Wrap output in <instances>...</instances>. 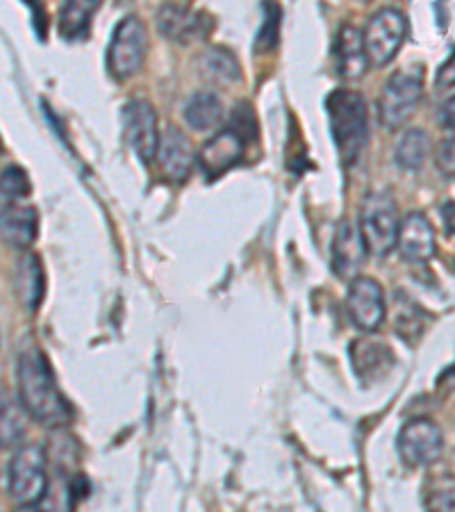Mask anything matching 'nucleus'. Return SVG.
<instances>
[{
	"label": "nucleus",
	"instance_id": "obj_1",
	"mask_svg": "<svg viewBox=\"0 0 455 512\" xmlns=\"http://www.w3.org/2000/svg\"><path fill=\"white\" fill-rule=\"evenodd\" d=\"M16 376H19L21 406L28 410L32 419L51 428L69 424L73 415L69 401L64 399L60 387H57L53 369L37 346L19 355Z\"/></svg>",
	"mask_w": 455,
	"mask_h": 512
},
{
	"label": "nucleus",
	"instance_id": "obj_2",
	"mask_svg": "<svg viewBox=\"0 0 455 512\" xmlns=\"http://www.w3.org/2000/svg\"><path fill=\"white\" fill-rule=\"evenodd\" d=\"M330 130L337 144L339 160L344 167H353L369 139V114L362 94L353 89H335L326 101Z\"/></svg>",
	"mask_w": 455,
	"mask_h": 512
},
{
	"label": "nucleus",
	"instance_id": "obj_3",
	"mask_svg": "<svg viewBox=\"0 0 455 512\" xmlns=\"http://www.w3.org/2000/svg\"><path fill=\"white\" fill-rule=\"evenodd\" d=\"M399 212H396L394 198L387 192L369 194L362 203L360 212V235L364 249L376 258H385L396 249V239H399Z\"/></svg>",
	"mask_w": 455,
	"mask_h": 512
},
{
	"label": "nucleus",
	"instance_id": "obj_4",
	"mask_svg": "<svg viewBox=\"0 0 455 512\" xmlns=\"http://www.w3.org/2000/svg\"><path fill=\"white\" fill-rule=\"evenodd\" d=\"M148 53V30L139 16H126L114 30L107 48V69L117 80H128L142 71Z\"/></svg>",
	"mask_w": 455,
	"mask_h": 512
},
{
	"label": "nucleus",
	"instance_id": "obj_5",
	"mask_svg": "<svg viewBox=\"0 0 455 512\" xmlns=\"http://www.w3.org/2000/svg\"><path fill=\"white\" fill-rule=\"evenodd\" d=\"M7 485L12 499L19 506H37L48 492L46 453L35 444H28L14 453L7 467Z\"/></svg>",
	"mask_w": 455,
	"mask_h": 512
},
{
	"label": "nucleus",
	"instance_id": "obj_6",
	"mask_svg": "<svg viewBox=\"0 0 455 512\" xmlns=\"http://www.w3.org/2000/svg\"><path fill=\"white\" fill-rule=\"evenodd\" d=\"M424 94V76L419 69H401L387 80L378 103V117L385 128L396 130L408 121L419 107Z\"/></svg>",
	"mask_w": 455,
	"mask_h": 512
},
{
	"label": "nucleus",
	"instance_id": "obj_7",
	"mask_svg": "<svg viewBox=\"0 0 455 512\" xmlns=\"http://www.w3.org/2000/svg\"><path fill=\"white\" fill-rule=\"evenodd\" d=\"M405 35H408V19L396 7H383L367 21L362 30L364 51H367L369 64L385 66L390 64L396 53L401 51Z\"/></svg>",
	"mask_w": 455,
	"mask_h": 512
},
{
	"label": "nucleus",
	"instance_id": "obj_8",
	"mask_svg": "<svg viewBox=\"0 0 455 512\" xmlns=\"http://www.w3.org/2000/svg\"><path fill=\"white\" fill-rule=\"evenodd\" d=\"M396 447L405 465L410 467H428L437 462L444 449L442 428L430 419H412L401 428L396 437Z\"/></svg>",
	"mask_w": 455,
	"mask_h": 512
},
{
	"label": "nucleus",
	"instance_id": "obj_9",
	"mask_svg": "<svg viewBox=\"0 0 455 512\" xmlns=\"http://www.w3.org/2000/svg\"><path fill=\"white\" fill-rule=\"evenodd\" d=\"M123 132L144 164H151L160 146V132H157V112L144 98H132L123 107Z\"/></svg>",
	"mask_w": 455,
	"mask_h": 512
},
{
	"label": "nucleus",
	"instance_id": "obj_10",
	"mask_svg": "<svg viewBox=\"0 0 455 512\" xmlns=\"http://www.w3.org/2000/svg\"><path fill=\"white\" fill-rule=\"evenodd\" d=\"M346 310L353 319V324L364 333H376L383 326L387 315L385 292L378 280L358 276L351 280L349 296H346Z\"/></svg>",
	"mask_w": 455,
	"mask_h": 512
},
{
	"label": "nucleus",
	"instance_id": "obj_11",
	"mask_svg": "<svg viewBox=\"0 0 455 512\" xmlns=\"http://www.w3.org/2000/svg\"><path fill=\"white\" fill-rule=\"evenodd\" d=\"M157 28L169 41L176 44H189L192 39H201L212 28V19L208 14L196 12L189 5L167 3L157 12Z\"/></svg>",
	"mask_w": 455,
	"mask_h": 512
},
{
	"label": "nucleus",
	"instance_id": "obj_12",
	"mask_svg": "<svg viewBox=\"0 0 455 512\" xmlns=\"http://www.w3.org/2000/svg\"><path fill=\"white\" fill-rule=\"evenodd\" d=\"M244 158V137L239 135L235 128H226L208 139L198 151L196 160L198 167L203 169L205 178H219L228 169H233L235 164Z\"/></svg>",
	"mask_w": 455,
	"mask_h": 512
},
{
	"label": "nucleus",
	"instance_id": "obj_13",
	"mask_svg": "<svg viewBox=\"0 0 455 512\" xmlns=\"http://www.w3.org/2000/svg\"><path fill=\"white\" fill-rule=\"evenodd\" d=\"M157 160H160L162 171L167 173L173 183H182V180H187L189 173H192L196 153L185 132L176 126H169L160 135Z\"/></svg>",
	"mask_w": 455,
	"mask_h": 512
},
{
	"label": "nucleus",
	"instance_id": "obj_14",
	"mask_svg": "<svg viewBox=\"0 0 455 512\" xmlns=\"http://www.w3.org/2000/svg\"><path fill=\"white\" fill-rule=\"evenodd\" d=\"M364 249L360 228L355 221L344 219L339 221L335 230V242H333V271L342 280H355L358 271L364 264Z\"/></svg>",
	"mask_w": 455,
	"mask_h": 512
},
{
	"label": "nucleus",
	"instance_id": "obj_15",
	"mask_svg": "<svg viewBox=\"0 0 455 512\" xmlns=\"http://www.w3.org/2000/svg\"><path fill=\"white\" fill-rule=\"evenodd\" d=\"M401 255L408 262H428L435 255V230L430 226L426 214L410 212L399 224V239H396Z\"/></svg>",
	"mask_w": 455,
	"mask_h": 512
},
{
	"label": "nucleus",
	"instance_id": "obj_16",
	"mask_svg": "<svg viewBox=\"0 0 455 512\" xmlns=\"http://www.w3.org/2000/svg\"><path fill=\"white\" fill-rule=\"evenodd\" d=\"M335 66L344 80H358L369 69L362 30L351 26V23H344L335 37Z\"/></svg>",
	"mask_w": 455,
	"mask_h": 512
},
{
	"label": "nucleus",
	"instance_id": "obj_17",
	"mask_svg": "<svg viewBox=\"0 0 455 512\" xmlns=\"http://www.w3.org/2000/svg\"><path fill=\"white\" fill-rule=\"evenodd\" d=\"M39 233V214L30 205L10 203L0 210V237L14 249H28Z\"/></svg>",
	"mask_w": 455,
	"mask_h": 512
},
{
	"label": "nucleus",
	"instance_id": "obj_18",
	"mask_svg": "<svg viewBox=\"0 0 455 512\" xmlns=\"http://www.w3.org/2000/svg\"><path fill=\"white\" fill-rule=\"evenodd\" d=\"M44 289V267H41L37 255L26 253L19 260V267H16V294H19L23 308L35 312L41 305V299H44Z\"/></svg>",
	"mask_w": 455,
	"mask_h": 512
},
{
	"label": "nucleus",
	"instance_id": "obj_19",
	"mask_svg": "<svg viewBox=\"0 0 455 512\" xmlns=\"http://www.w3.org/2000/svg\"><path fill=\"white\" fill-rule=\"evenodd\" d=\"M201 76L214 85H237L242 80V66H239L233 51L223 46H212L201 55Z\"/></svg>",
	"mask_w": 455,
	"mask_h": 512
},
{
	"label": "nucleus",
	"instance_id": "obj_20",
	"mask_svg": "<svg viewBox=\"0 0 455 512\" xmlns=\"http://www.w3.org/2000/svg\"><path fill=\"white\" fill-rule=\"evenodd\" d=\"M351 358H353V367L358 371V376L364 378H376L387 374V369L392 367V353L387 351L385 344H376V342H355L353 344V351H351Z\"/></svg>",
	"mask_w": 455,
	"mask_h": 512
},
{
	"label": "nucleus",
	"instance_id": "obj_21",
	"mask_svg": "<svg viewBox=\"0 0 455 512\" xmlns=\"http://www.w3.org/2000/svg\"><path fill=\"white\" fill-rule=\"evenodd\" d=\"M223 119V103L217 94L198 92L185 105V121L198 132L217 128Z\"/></svg>",
	"mask_w": 455,
	"mask_h": 512
},
{
	"label": "nucleus",
	"instance_id": "obj_22",
	"mask_svg": "<svg viewBox=\"0 0 455 512\" xmlns=\"http://www.w3.org/2000/svg\"><path fill=\"white\" fill-rule=\"evenodd\" d=\"M430 153V137L421 128L405 130L396 144L394 160L403 171H419Z\"/></svg>",
	"mask_w": 455,
	"mask_h": 512
},
{
	"label": "nucleus",
	"instance_id": "obj_23",
	"mask_svg": "<svg viewBox=\"0 0 455 512\" xmlns=\"http://www.w3.org/2000/svg\"><path fill=\"white\" fill-rule=\"evenodd\" d=\"M28 410L14 399H0V449H10L28 431Z\"/></svg>",
	"mask_w": 455,
	"mask_h": 512
},
{
	"label": "nucleus",
	"instance_id": "obj_24",
	"mask_svg": "<svg viewBox=\"0 0 455 512\" xmlns=\"http://www.w3.org/2000/svg\"><path fill=\"white\" fill-rule=\"evenodd\" d=\"M96 10V0H87V3L73 0V3H66L60 12V35L69 41L85 39L91 28V16H94Z\"/></svg>",
	"mask_w": 455,
	"mask_h": 512
},
{
	"label": "nucleus",
	"instance_id": "obj_25",
	"mask_svg": "<svg viewBox=\"0 0 455 512\" xmlns=\"http://www.w3.org/2000/svg\"><path fill=\"white\" fill-rule=\"evenodd\" d=\"M30 178L28 173L23 171L21 167H5L0 171V196L5 198V201H19V198H26L30 194Z\"/></svg>",
	"mask_w": 455,
	"mask_h": 512
},
{
	"label": "nucleus",
	"instance_id": "obj_26",
	"mask_svg": "<svg viewBox=\"0 0 455 512\" xmlns=\"http://www.w3.org/2000/svg\"><path fill=\"white\" fill-rule=\"evenodd\" d=\"M435 160H437V167H440L444 176L455 178V126L449 128L446 137L442 139L440 146H437Z\"/></svg>",
	"mask_w": 455,
	"mask_h": 512
},
{
	"label": "nucleus",
	"instance_id": "obj_27",
	"mask_svg": "<svg viewBox=\"0 0 455 512\" xmlns=\"http://www.w3.org/2000/svg\"><path fill=\"white\" fill-rule=\"evenodd\" d=\"M269 14L271 19H267L264 28L258 37V48L260 51H271L273 46L278 44V19H280V10L276 5H269Z\"/></svg>",
	"mask_w": 455,
	"mask_h": 512
},
{
	"label": "nucleus",
	"instance_id": "obj_28",
	"mask_svg": "<svg viewBox=\"0 0 455 512\" xmlns=\"http://www.w3.org/2000/svg\"><path fill=\"white\" fill-rule=\"evenodd\" d=\"M428 512H455V490L446 487V490H435L428 494L426 501Z\"/></svg>",
	"mask_w": 455,
	"mask_h": 512
},
{
	"label": "nucleus",
	"instance_id": "obj_29",
	"mask_svg": "<svg viewBox=\"0 0 455 512\" xmlns=\"http://www.w3.org/2000/svg\"><path fill=\"white\" fill-rule=\"evenodd\" d=\"M435 85L440 87V89H451V87H455V51H453V55L449 57V60H446V62L440 66V71H437Z\"/></svg>",
	"mask_w": 455,
	"mask_h": 512
},
{
	"label": "nucleus",
	"instance_id": "obj_30",
	"mask_svg": "<svg viewBox=\"0 0 455 512\" xmlns=\"http://www.w3.org/2000/svg\"><path fill=\"white\" fill-rule=\"evenodd\" d=\"M440 123L446 128L455 126V96H451L449 101L440 107Z\"/></svg>",
	"mask_w": 455,
	"mask_h": 512
},
{
	"label": "nucleus",
	"instance_id": "obj_31",
	"mask_svg": "<svg viewBox=\"0 0 455 512\" xmlns=\"http://www.w3.org/2000/svg\"><path fill=\"white\" fill-rule=\"evenodd\" d=\"M30 10H32V14H35V28H37V35L39 37H44L46 35V28L41 26V21L46 19V10L41 5H30Z\"/></svg>",
	"mask_w": 455,
	"mask_h": 512
},
{
	"label": "nucleus",
	"instance_id": "obj_32",
	"mask_svg": "<svg viewBox=\"0 0 455 512\" xmlns=\"http://www.w3.org/2000/svg\"><path fill=\"white\" fill-rule=\"evenodd\" d=\"M440 387L446 392H455V365L444 371L440 378Z\"/></svg>",
	"mask_w": 455,
	"mask_h": 512
},
{
	"label": "nucleus",
	"instance_id": "obj_33",
	"mask_svg": "<svg viewBox=\"0 0 455 512\" xmlns=\"http://www.w3.org/2000/svg\"><path fill=\"white\" fill-rule=\"evenodd\" d=\"M14 512H41L37 506H19Z\"/></svg>",
	"mask_w": 455,
	"mask_h": 512
}]
</instances>
